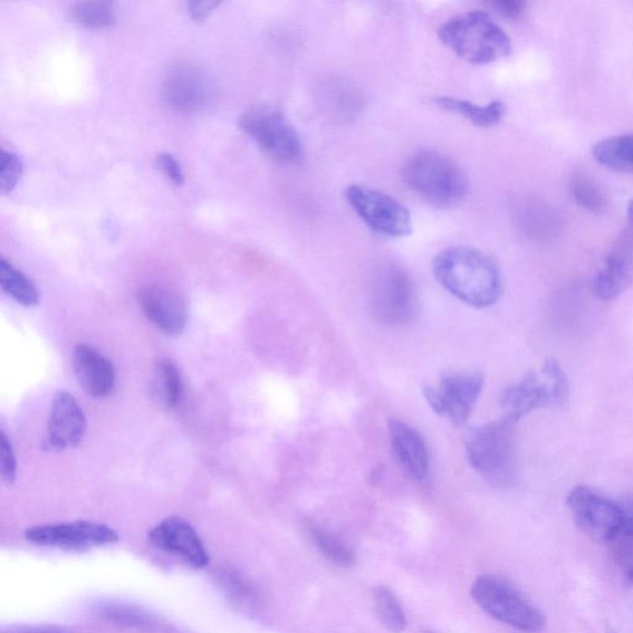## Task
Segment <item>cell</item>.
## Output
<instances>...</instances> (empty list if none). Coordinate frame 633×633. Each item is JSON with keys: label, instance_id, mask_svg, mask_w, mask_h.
I'll list each match as a JSON object with an SVG mask.
<instances>
[{"label": "cell", "instance_id": "83f0119b", "mask_svg": "<svg viewBox=\"0 0 633 633\" xmlns=\"http://www.w3.org/2000/svg\"><path fill=\"white\" fill-rule=\"evenodd\" d=\"M569 191L575 203L582 208L594 215L606 214L608 197L592 177L580 171L574 172L569 182Z\"/></svg>", "mask_w": 633, "mask_h": 633}, {"label": "cell", "instance_id": "74e56055", "mask_svg": "<svg viewBox=\"0 0 633 633\" xmlns=\"http://www.w3.org/2000/svg\"><path fill=\"white\" fill-rule=\"evenodd\" d=\"M622 513V530L620 534L633 540V494L623 496L618 502Z\"/></svg>", "mask_w": 633, "mask_h": 633}, {"label": "cell", "instance_id": "d4e9b609", "mask_svg": "<svg viewBox=\"0 0 633 633\" xmlns=\"http://www.w3.org/2000/svg\"><path fill=\"white\" fill-rule=\"evenodd\" d=\"M0 287L16 303L34 307L41 302V292L36 285L15 266L0 258Z\"/></svg>", "mask_w": 633, "mask_h": 633}, {"label": "cell", "instance_id": "ac0fdd59", "mask_svg": "<svg viewBox=\"0 0 633 633\" xmlns=\"http://www.w3.org/2000/svg\"><path fill=\"white\" fill-rule=\"evenodd\" d=\"M633 281V246L625 239L603 261L594 276L591 290L601 301L615 300Z\"/></svg>", "mask_w": 633, "mask_h": 633}, {"label": "cell", "instance_id": "7a4b0ae2", "mask_svg": "<svg viewBox=\"0 0 633 633\" xmlns=\"http://www.w3.org/2000/svg\"><path fill=\"white\" fill-rule=\"evenodd\" d=\"M438 34L448 49L470 64H492L513 51L510 36L491 15L481 11L449 19Z\"/></svg>", "mask_w": 633, "mask_h": 633}, {"label": "cell", "instance_id": "484cf974", "mask_svg": "<svg viewBox=\"0 0 633 633\" xmlns=\"http://www.w3.org/2000/svg\"><path fill=\"white\" fill-rule=\"evenodd\" d=\"M373 607L379 622L390 633H404L407 629V618L396 594L387 585H379L373 590Z\"/></svg>", "mask_w": 633, "mask_h": 633}, {"label": "cell", "instance_id": "30bf717a", "mask_svg": "<svg viewBox=\"0 0 633 633\" xmlns=\"http://www.w3.org/2000/svg\"><path fill=\"white\" fill-rule=\"evenodd\" d=\"M25 540L43 549L64 551H85L117 543V530L107 523L94 521H71L28 527Z\"/></svg>", "mask_w": 633, "mask_h": 633}, {"label": "cell", "instance_id": "60d3db41", "mask_svg": "<svg viewBox=\"0 0 633 633\" xmlns=\"http://www.w3.org/2000/svg\"><path fill=\"white\" fill-rule=\"evenodd\" d=\"M41 633H64V632H41Z\"/></svg>", "mask_w": 633, "mask_h": 633}, {"label": "cell", "instance_id": "9a60e30c", "mask_svg": "<svg viewBox=\"0 0 633 633\" xmlns=\"http://www.w3.org/2000/svg\"><path fill=\"white\" fill-rule=\"evenodd\" d=\"M143 315L168 337H179L187 329L188 309L184 299L164 286L150 285L138 294Z\"/></svg>", "mask_w": 633, "mask_h": 633}, {"label": "cell", "instance_id": "2e32d148", "mask_svg": "<svg viewBox=\"0 0 633 633\" xmlns=\"http://www.w3.org/2000/svg\"><path fill=\"white\" fill-rule=\"evenodd\" d=\"M72 368L77 381L89 396L105 399L115 388V369L104 355L88 344H79L72 353Z\"/></svg>", "mask_w": 633, "mask_h": 633}, {"label": "cell", "instance_id": "836d02e7", "mask_svg": "<svg viewBox=\"0 0 633 633\" xmlns=\"http://www.w3.org/2000/svg\"><path fill=\"white\" fill-rule=\"evenodd\" d=\"M18 476V462L11 438L0 431V477L5 484H13Z\"/></svg>", "mask_w": 633, "mask_h": 633}, {"label": "cell", "instance_id": "5bb4252c", "mask_svg": "<svg viewBox=\"0 0 633 633\" xmlns=\"http://www.w3.org/2000/svg\"><path fill=\"white\" fill-rule=\"evenodd\" d=\"M88 431V418L72 395L67 391H57L51 402L50 417L47 422L43 448L50 452L79 447Z\"/></svg>", "mask_w": 633, "mask_h": 633}, {"label": "cell", "instance_id": "6da1fadb", "mask_svg": "<svg viewBox=\"0 0 633 633\" xmlns=\"http://www.w3.org/2000/svg\"><path fill=\"white\" fill-rule=\"evenodd\" d=\"M437 281L458 300L487 309L502 299L504 291L500 268L494 258L474 248L452 246L434 258Z\"/></svg>", "mask_w": 633, "mask_h": 633}, {"label": "cell", "instance_id": "ba28073f", "mask_svg": "<svg viewBox=\"0 0 633 633\" xmlns=\"http://www.w3.org/2000/svg\"><path fill=\"white\" fill-rule=\"evenodd\" d=\"M345 199L354 212L372 232L389 238H402L412 232L407 207L383 192L362 185L345 188Z\"/></svg>", "mask_w": 633, "mask_h": 633}, {"label": "cell", "instance_id": "8d00e7d4", "mask_svg": "<svg viewBox=\"0 0 633 633\" xmlns=\"http://www.w3.org/2000/svg\"><path fill=\"white\" fill-rule=\"evenodd\" d=\"M219 5L217 0H192L187 3V11L194 21L203 22Z\"/></svg>", "mask_w": 633, "mask_h": 633}, {"label": "cell", "instance_id": "e0dca14e", "mask_svg": "<svg viewBox=\"0 0 633 633\" xmlns=\"http://www.w3.org/2000/svg\"><path fill=\"white\" fill-rule=\"evenodd\" d=\"M389 434L393 454L412 481L425 482L429 473V453L424 437L406 422L391 418Z\"/></svg>", "mask_w": 633, "mask_h": 633}, {"label": "cell", "instance_id": "44dd1931", "mask_svg": "<svg viewBox=\"0 0 633 633\" xmlns=\"http://www.w3.org/2000/svg\"><path fill=\"white\" fill-rule=\"evenodd\" d=\"M184 378L175 362L164 359L157 364L152 377V395L162 407L174 410L184 400Z\"/></svg>", "mask_w": 633, "mask_h": 633}, {"label": "cell", "instance_id": "7402d4cb", "mask_svg": "<svg viewBox=\"0 0 633 633\" xmlns=\"http://www.w3.org/2000/svg\"><path fill=\"white\" fill-rule=\"evenodd\" d=\"M309 536L316 551L337 567L349 569L357 564V553L341 536L319 525L309 526Z\"/></svg>", "mask_w": 633, "mask_h": 633}, {"label": "cell", "instance_id": "7c38bea8", "mask_svg": "<svg viewBox=\"0 0 633 633\" xmlns=\"http://www.w3.org/2000/svg\"><path fill=\"white\" fill-rule=\"evenodd\" d=\"M153 549L172 555L195 569H206L210 564L207 546L194 526L180 516H170L148 533Z\"/></svg>", "mask_w": 633, "mask_h": 633}, {"label": "cell", "instance_id": "603a6c76", "mask_svg": "<svg viewBox=\"0 0 633 633\" xmlns=\"http://www.w3.org/2000/svg\"><path fill=\"white\" fill-rule=\"evenodd\" d=\"M517 222L526 234L534 238L553 235L560 228V217L555 210L542 203H525L517 208Z\"/></svg>", "mask_w": 633, "mask_h": 633}, {"label": "cell", "instance_id": "4fadbf2b", "mask_svg": "<svg viewBox=\"0 0 633 633\" xmlns=\"http://www.w3.org/2000/svg\"><path fill=\"white\" fill-rule=\"evenodd\" d=\"M214 95V84L208 76L191 65L171 67L162 84V99L170 108L181 113L206 110Z\"/></svg>", "mask_w": 633, "mask_h": 633}, {"label": "cell", "instance_id": "52a82bcc", "mask_svg": "<svg viewBox=\"0 0 633 633\" xmlns=\"http://www.w3.org/2000/svg\"><path fill=\"white\" fill-rule=\"evenodd\" d=\"M241 127L268 157L283 164H296L303 158L300 134L279 111L258 107L248 111Z\"/></svg>", "mask_w": 633, "mask_h": 633}, {"label": "cell", "instance_id": "cb8c5ba5", "mask_svg": "<svg viewBox=\"0 0 633 633\" xmlns=\"http://www.w3.org/2000/svg\"><path fill=\"white\" fill-rule=\"evenodd\" d=\"M592 157L602 166L633 172V134L600 140L592 147Z\"/></svg>", "mask_w": 633, "mask_h": 633}, {"label": "cell", "instance_id": "4dcf8cb0", "mask_svg": "<svg viewBox=\"0 0 633 633\" xmlns=\"http://www.w3.org/2000/svg\"><path fill=\"white\" fill-rule=\"evenodd\" d=\"M541 372L550 389L552 407H563L569 400L571 389L567 373L561 364L553 358L544 361Z\"/></svg>", "mask_w": 633, "mask_h": 633}, {"label": "cell", "instance_id": "ffe728a7", "mask_svg": "<svg viewBox=\"0 0 633 633\" xmlns=\"http://www.w3.org/2000/svg\"><path fill=\"white\" fill-rule=\"evenodd\" d=\"M435 103L439 108L460 115L474 126L483 128L497 126L506 114V105L502 101L481 105L462 99L438 97Z\"/></svg>", "mask_w": 633, "mask_h": 633}, {"label": "cell", "instance_id": "8fae6325", "mask_svg": "<svg viewBox=\"0 0 633 633\" xmlns=\"http://www.w3.org/2000/svg\"><path fill=\"white\" fill-rule=\"evenodd\" d=\"M483 388L482 373H450L437 388H426L425 398L436 414L462 426L472 415Z\"/></svg>", "mask_w": 633, "mask_h": 633}, {"label": "cell", "instance_id": "e575fe53", "mask_svg": "<svg viewBox=\"0 0 633 633\" xmlns=\"http://www.w3.org/2000/svg\"><path fill=\"white\" fill-rule=\"evenodd\" d=\"M157 164L162 172L172 181L175 185L181 186L184 184L185 175L182 171L180 162L171 153H160L157 159Z\"/></svg>", "mask_w": 633, "mask_h": 633}, {"label": "cell", "instance_id": "3957f363", "mask_svg": "<svg viewBox=\"0 0 633 633\" xmlns=\"http://www.w3.org/2000/svg\"><path fill=\"white\" fill-rule=\"evenodd\" d=\"M407 186L439 208L459 205L468 194V179L453 159L436 150H422L404 168Z\"/></svg>", "mask_w": 633, "mask_h": 633}, {"label": "cell", "instance_id": "d6986e66", "mask_svg": "<svg viewBox=\"0 0 633 633\" xmlns=\"http://www.w3.org/2000/svg\"><path fill=\"white\" fill-rule=\"evenodd\" d=\"M505 418L517 424L531 412L552 407L549 385L541 373L530 372L519 382L505 389L500 396Z\"/></svg>", "mask_w": 633, "mask_h": 633}, {"label": "cell", "instance_id": "277c9868", "mask_svg": "<svg viewBox=\"0 0 633 633\" xmlns=\"http://www.w3.org/2000/svg\"><path fill=\"white\" fill-rule=\"evenodd\" d=\"M513 421L503 418L470 431L467 456L470 465L486 482L496 486L510 485L516 477V434Z\"/></svg>", "mask_w": 633, "mask_h": 633}, {"label": "cell", "instance_id": "1f68e13d", "mask_svg": "<svg viewBox=\"0 0 633 633\" xmlns=\"http://www.w3.org/2000/svg\"><path fill=\"white\" fill-rule=\"evenodd\" d=\"M23 161L14 152H0V192L9 195L16 187L23 174Z\"/></svg>", "mask_w": 633, "mask_h": 633}, {"label": "cell", "instance_id": "ab89813d", "mask_svg": "<svg viewBox=\"0 0 633 633\" xmlns=\"http://www.w3.org/2000/svg\"><path fill=\"white\" fill-rule=\"evenodd\" d=\"M607 633H618V632L613 631V630H609V631H607Z\"/></svg>", "mask_w": 633, "mask_h": 633}, {"label": "cell", "instance_id": "d590c367", "mask_svg": "<svg viewBox=\"0 0 633 633\" xmlns=\"http://www.w3.org/2000/svg\"><path fill=\"white\" fill-rule=\"evenodd\" d=\"M491 7L504 18L517 19L525 13L526 2L523 0H494Z\"/></svg>", "mask_w": 633, "mask_h": 633}, {"label": "cell", "instance_id": "9c48e42d", "mask_svg": "<svg viewBox=\"0 0 633 633\" xmlns=\"http://www.w3.org/2000/svg\"><path fill=\"white\" fill-rule=\"evenodd\" d=\"M567 506L574 523L592 541L611 544L621 533L622 513L619 503L610 500L591 487H573L567 497Z\"/></svg>", "mask_w": 633, "mask_h": 633}, {"label": "cell", "instance_id": "4316f807", "mask_svg": "<svg viewBox=\"0 0 633 633\" xmlns=\"http://www.w3.org/2000/svg\"><path fill=\"white\" fill-rule=\"evenodd\" d=\"M72 21L84 28L100 31L117 22V11L112 2L88 0L73 4L70 11Z\"/></svg>", "mask_w": 633, "mask_h": 633}, {"label": "cell", "instance_id": "d6a6232c", "mask_svg": "<svg viewBox=\"0 0 633 633\" xmlns=\"http://www.w3.org/2000/svg\"><path fill=\"white\" fill-rule=\"evenodd\" d=\"M611 545L623 580L633 587V540L630 537L619 534Z\"/></svg>", "mask_w": 633, "mask_h": 633}, {"label": "cell", "instance_id": "5b68a950", "mask_svg": "<svg viewBox=\"0 0 633 633\" xmlns=\"http://www.w3.org/2000/svg\"><path fill=\"white\" fill-rule=\"evenodd\" d=\"M470 597L488 617L504 625L527 633L541 632L545 628L543 612L513 583L497 575H479Z\"/></svg>", "mask_w": 633, "mask_h": 633}, {"label": "cell", "instance_id": "f35d334b", "mask_svg": "<svg viewBox=\"0 0 633 633\" xmlns=\"http://www.w3.org/2000/svg\"><path fill=\"white\" fill-rule=\"evenodd\" d=\"M628 217H629V220H630V225H631V227L633 228V197H632V199L630 200V204H629V206H628Z\"/></svg>", "mask_w": 633, "mask_h": 633}, {"label": "cell", "instance_id": "f1b7e54d", "mask_svg": "<svg viewBox=\"0 0 633 633\" xmlns=\"http://www.w3.org/2000/svg\"><path fill=\"white\" fill-rule=\"evenodd\" d=\"M220 584L239 606L246 609H256L258 594L254 585L241 572L227 569L220 573Z\"/></svg>", "mask_w": 633, "mask_h": 633}, {"label": "cell", "instance_id": "b9f144b4", "mask_svg": "<svg viewBox=\"0 0 633 633\" xmlns=\"http://www.w3.org/2000/svg\"><path fill=\"white\" fill-rule=\"evenodd\" d=\"M425 633H434V632H425Z\"/></svg>", "mask_w": 633, "mask_h": 633}, {"label": "cell", "instance_id": "f546056e", "mask_svg": "<svg viewBox=\"0 0 633 633\" xmlns=\"http://www.w3.org/2000/svg\"><path fill=\"white\" fill-rule=\"evenodd\" d=\"M97 613L104 620L115 623V625L126 628H146L151 623V618L146 611L129 606H122L119 602L103 603Z\"/></svg>", "mask_w": 633, "mask_h": 633}, {"label": "cell", "instance_id": "8992f818", "mask_svg": "<svg viewBox=\"0 0 633 633\" xmlns=\"http://www.w3.org/2000/svg\"><path fill=\"white\" fill-rule=\"evenodd\" d=\"M370 306L376 319L390 327H402L415 319L417 295L404 268L395 264L378 268L371 279Z\"/></svg>", "mask_w": 633, "mask_h": 633}]
</instances>
